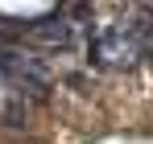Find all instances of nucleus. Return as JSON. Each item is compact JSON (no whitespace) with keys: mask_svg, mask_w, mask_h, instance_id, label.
I'll return each instance as SVG.
<instances>
[{"mask_svg":"<svg viewBox=\"0 0 153 144\" xmlns=\"http://www.w3.org/2000/svg\"><path fill=\"white\" fill-rule=\"evenodd\" d=\"M25 41H37V46H50V49H71L75 25L66 21L62 12H54V17H46V21H29Z\"/></svg>","mask_w":153,"mask_h":144,"instance_id":"nucleus-1","label":"nucleus"}]
</instances>
